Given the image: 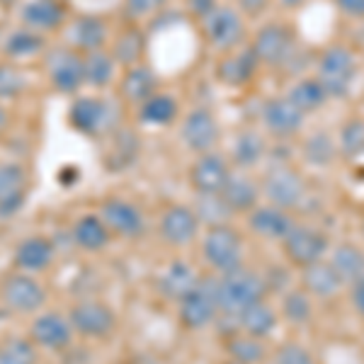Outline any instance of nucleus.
<instances>
[{
	"instance_id": "43",
	"label": "nucleus",
	"mask_w": 364,
	"mask_h": 364,
	"mask_svg": "<svg viewBox=\"0 0 364 364\" xmlns=\"http://www.w3.org/2000/svg\"><path fill=\"white\" fill-rule=\"evenodd\" d=\"M304 156H306V161L311 163V166L326 168L336 161L338 149L328 134H314V136L306 141V146H304Z\"/></svg>"
},
{
	"instance_id": "44",
	"label": "nucleus",
	"mask_w": 364,
	"mask_h": 364,
	"mask_svg": "<svg viewBox=\"0 0 364 364\" xmlns=\"http://www.w3.org/2000/svg\"><path fill=\"white\" fill-rule=\"evenodd\" d=\"M338 149L348 158H357L364 154V119H350L340 129Z\"/></svg>"
},
{
	"instance_id": "3",
	"label": "nucleus",
	"mask_w": 364,
	"mask_h": 364,
	"mask_svg": "<svg viewBox=\"0 0 364 364\" xmlns=\"http://www.w3.org/2000/svg\"><path fill=\"white\" fill-rule=\"evenodd\" d=\"M357 78V58L343 44H333L316 61V80L326 87L328 97H345Z\"/></svg>"
},
{
	"instance_id": "20",
	"label": "nucleus",
	"mask_w": 364,
	"mask_h": 364,
	"mask_svg": "<svg viewBox=\"0 0 364 364\" xmlns=\"http://www.w3.org/2000/svg\"><path fill=\"white\" fill-rule=\"evenodd\" d=\"M221 197L226 199V204L231 207L233 214L248 216L252 209L260 207L262 187H260V182L250 178L248 170H233L224 192H221Z\"/></svg>"
},
{
	"instance_id": "4",
	"label": "nucleus",
	"mask_w": 364,
	"mask_h": 364,
	"mask_svg": "<svg viewBox=\"0 0 364 364\" xmlns=\"http://www.w3.org/2000/svg\"><path fill=\"white\" fill-rule=\"evenodd\" d=\"M262 197L267 199V204H274L279 209L294 211L306 202V180L299 173L294 166H287V163H274L267 168L265 178L260 182Z\"/></svg>"
},
{
	"instance_id": "39",
	"label": "nucleus",
	"mask_w": 364,
	"mask_h": 364,
	"mask_svg": "<svg viewBox=\"0 0 364 364\" xmlns=\"http://www.w3.org/2000/svg\"><path fill=\"white\" fill-rule=\"evenodd\" d=\"M192 209H195L199 224H204L207 228L226 226V224H231V219L236 216L221 195H197V202Z\"/></svg>"
},
{
	"instance_id": "36",
	"label": "nucleus",
	"mask_w": 364,
	"mask_h": 364,
	"mask_svg": "<svg viewBox=\"0 0 364 364\" xmlns=\"http://www.w3.org/2000/svg\"><path fill=\"white\" fill-rule=\"evenodd\" d=\"M287 97H289L291 102H294L306 117L318 112V109H323L328 100H331V97H328V92H326V87H323L316 78H301L294 87H291Z\"/></svg>"
},
{
	"instance_id": "28",
	"label": "nucleus",
	"mask_w": 364,
	"mask_h": 364,
	"mask_svg": "<svg viewBox=\"0 0 364 364\" xmlns=\"http://www.w3.org/2000/svg\"><path fill=\"white\" fill-rule=\"evenodd\" d=\"M66 10L58 0H32L22 8V22L34 32H51L63 25Z\"/></svg>"
},
{
	"instance_id": "27",
	"label": "nucleus",
	"mask_w": 364,
	"mask_h": 364,
	"mask_svg": "<svg viewBox=\"0 0 364 364\" xmlns=\"http://www.w3.org/2000/svg\"><path fill=\"white\" fill-rule=\"evenodd\" d=\"M238 318V331L240 333H248V336H255V338H262L265 340L267 336H272L277 331V323H279V311L272 306V304L265 301H257L252 304L243 311Z\"/></svg>"
},
{
	"instance_id": "41",
	"label": "nucleus",
	"mask_w": 364,
	"mask_h": 364,
	"mask_svg": "<svg viewBox=\"0 0 364 364\" xmlns=\"http://www.w3.org/2000/svg\"><path fill=\"white\" fill-rule=\"evenodd\" d=\"M44 46V37L34 29H15L5 37L3 42V51L8 54L10 58H29L34 54H39Z\"/></svg>"
},
{
	"instance_id": "22",
	"label": "nucleus",
	"mask_w": 364,
	"mask_h": 364,
	"mask_svg": "<svg viewBox=\"0 0 364 364\" xmlns=\"http://www.w3.org/2000/svg\"><path fill=\"white\" fill-rule=\"evenodd\" d=\"M257 68H260V61H257L252 49L248 46V49H240V51L238 49L228 51L219 61V66H216V75L228 87H243L255 78Z\"/></svg>"
},
{
	"instance_id": "9",
	"label": "nucleus",
	"mask_w": 364,
	"mask_h": 364,
	"mask_svg": "<svg viewBox=\"0 0 364 364\" xmlns=\"http://www.w3.org/2000/svg\"><path fill=\"white\" fill-rule=\"evenodd\" d=\"M46 75L49 83L56 92L61 95H73L78 92L85 83V66H83V54L68 46L49 51L46 56Z\"/></svg>"
},
{
	"instance_id": "40",
	"label": "nucleus",
	"mask_w": 364,
	"mask_h": 364,
	"mask_svg": "<svg viewBox=\"0 0 364 364\" xmlns=\"http://www.w3.org/2000/svg\"><path fill=\"white\" fill-rule=\"evenodd\" d=\"M85 66V83L92 87H107L114 80V66L117 61L107 51H90L83 54Z\"/></svg>"
},
{
	"instance_id": "25",
	"label": "nucleus",
	"mask_w": 364,
	"mask_h": 364,
	"mask_svg": "<svg viewBox=\"0 0 364 364\" xmlns=\"http://www.w3.org/2000/svg\"><path fill=\"white\" fill-rule=\"evenodd\" d=\"M70 238H73V243L78 245L80 250L100 252L109 245V240H112V231H109L107 224L100 219V214H83L73 224Z\"/></svg>"
},
{
	"instance_id": "45",
	"label": "nucleus",
	"mask_w": 364,
	"mask_h": 364,
	"mask_svg": "<svg viewBox=\"0 0 364 364\" xmlns=\"http://www.w3.org/2000/svg\"><path fill=\"white\" fill-rule=\"evenodd\" d=\"M27 87L25 73L13 63H0V100L20 97Z\"/></svg>"
},
{
	"instance_id": "38",
	"label": "nucleus",
	"mask_w": 364,
	"mask_h": 364,
	"mask_svg": "<svg viewBox=\"0 0 364 364\" xmlns=\"http://www.w3.org/2000/svg\"><path fill=\"white\" fill-rule=\"evenodd\" d=\"M139 117L146 124L166 127L178 117V100L173 95H166V92H156L144 105H139Z\"/></svg>"
},
{
	"instance_id": "53",
	"label": "nucleus",
	"mask_w": 364,
	"mask_h": 364,
	"mask_svg": "<svg viewBox=\"0 0 364 364\" xmlns=\"http://www.w3.org/2000/svg\"><path fill=\"white\" fill-rule=\"evenodd\" d=\"M301 3H304V0H279V5H284V8H289V10L301 8Z\"/></svg>"
},
{
	"instance_id": "7",
	"label": "nucleus",
	"mask_w": 364,
	"mask_h": 364,
	"mask_svg": "<svg viewBox=\"0 0 364 364\" xmlns=\"http://www.w3.org/2000/svg\"><path fill=\"white\" fill-rule=\"evenodd\" d=\"M279 245H282V252H284L287 262L304 269L318 260H326V252L331 243H328L326 233L318 231L316 226L296 224L289 231V236L282 240Z\"/></svg>"
},
{
	"instance_id": "42",
	"label": "nucleus",
	"mask_w": 364,
	"mask_h": 364,
	"mask_svg": "<svg viewBox=\"0 0 364 364\" xmlns=\"http://www.w3.org/2000/svg\"><path fill=\"white\" fill-rule=\"evenodd\" d=\"M37 348L27 338H8L0 343V364H37Z\"/></svg>"
},
{
	"instance_id": "18",
	"label": "nucleus",
	"mask_w": 364,
	"mask_h": 364,
	"mask_svg": "<svg viewBox=\"0 0 364 364\" xmlns=\"http://www.w3.org/2000/svg\"><path fill=\"white\" fill-rule=\"evenodd\" d=\"M248 226L262 240H277V243H282L289 236L291 228L296 226V219L287 209H279L274 204H260V207H255L248 214Z\"/></svg>"
},
{
	"instance_id": "54",
	"label": "nucleus",
	"mask_w": 364,
	"mask_h": 364,
	"mask_svg": "<svg viewBox=\"0 0 364 364\" xmlns=\"http://www.w3.org/2000/svg\"><path fill=\"white\" fill-rule=\"evenodd\" d=\"M362 233H364V214H362Z\"/></svg>"
},
{
	"instance_id": "55",
	"label": "nucleus",
	"mask_w": 364,
	"mask_h": 364,
	"mask_svg": "<svg viewBox=\"0 0 364 364\" xmlns=\"http://www.w3.org/2000/svg\"><path fill=\"white\" fill-rule=\"evenodd\" d=\"M226 364H240V362H231V360H228V362H226Z\"/></svg>"
},
{
	"instance_id": "8",
	"label": "nucleus",
	"mask_w": 364,
	"mask_h": 364,
	"mask_svg": "<svg viewBox=\"0 0 364 364\" xmlns=\"http://www.w3.org/2000/svg\"><path fill=\"white\" fill-rule=\"evenodd\" d=\"M68 124L85 136L112 134L117 124V112L109 102L100 97H78L68 109Z\"/></svg>"
},
{
	"instance_id": "2",
	"label": "nucleus",
	"mask_w": 364,
	"mask_h": 364,
	"mask_svg": "<svg viewBox=\"0 0 364 364\" xmlns=\"http://www.w3.org/2000/svg\"><path fill=\"white\" fill-rule=\"evenodd\" d=\"M202 257L216 274H228L245 267V248L243 238L231 224L207 228L202 236Z\"/></svg>"
},
{
	"instance_id": "23",
	"label": "nucleus",
	"mask_w": 364,
	"mask_h": 364,
	"mask_svg": "<svg viewBox=\"0 0 364 364\" xmlns=\"http://www.w3.org/2000/svg\"><path fill=\"white\" fill-rule=\"evenodd\" d=\"M27 173L17 163H0V216H10L25 204Z\"/></svg>"
},
{
	"instance_id": "30",
	"label": "nucleus",
	"mask_w": 364,
	"mask_h": 364,
	"mask_svg": "<svg viewBox=\"0 0 364 364\" xmlns=\"http://www.w3.org/2000/svg\"><path fill=\"white\" fill-rule=\"evenodd\" d=\"M156 85H158V78L154 70L149 66H144V63H139V66H132L124 70L119 92L127 102L144 105L151 95H156Z\"/></svg>"
},
{
	"instance_id": "51",
	"label": "nucleus",
	"mask_w": 364,
	"mask_h": 364,
	"mask_svg": "<svg viewBox=\"0 0 364 364\" xmlns=\"http://www.w3.org/2000/svg\"><path fill=\"white\" fill-rule=\"evenodd\" d=\"M216 0H187V8H190V13L195 15V17H199V20H204L211 10L216 8Z\"/></svg>"
},
{
	"instance_id": "50",
	"label": "nucleus",
	"mask_w": 364,
	"mask_h": 364,
	"mask_svg": "<svg viewBox=\"0 0 364 364\" xmlns=\"http://www.w3.org/2000/svg\"><path fill=\"white\" fill-rule=\"evenodd\" d=\"M269 0H238V13L248 15V17H257L267 10Z\"/></svg>"
},
{
	"instance_id": "11",
	"label": "nucleus",
	"mask_w": 364,
	"mask_h": 364,
	"mask_svg": "<svg viewBox=\"0 0 364 364\" xmlns=\"http://www.w3.org/2000/svg\"><path fill=\"white\" fill-rule=\"evenodd\" d=\"M180 139H182V144H185V149L192 151V154H197V156L211 154L221 139V127L209 109L197 107L182 119Z\"/></svg>"
},
{
	"instance_id": "13",
	"label": "nucleus",
	"mask_w": 364,
	"mask_h": 364,
	"mask_svg": "<svg viewBox=\"0 0 364 364\" xmlns=\"http://www.w3.org/2000/svg\"><path fill=\"white\" fill-rule=\"evenodd\" d=\"M199 226L202 224H199L195 209L185 207V204H173L161 214L158 233L170 248H185L199 236Z\"/></svg>"
},
{
	"instance_id": "21",
	"label": "nucleus",
	"mask_w": 364,
	"mask_h": 364,
	"mask_svg": "<svg viewBox=\"0 0 364 364\" xmlns=\"http://www.w3.org/2000/svg\"><path fill=\"white\" fill-rule=\"evenodd\" d=\"M199 279L202 277H199L195 265H190V262H185V260H175V262H170L161 272V277H158V291H161V296L166 299V301L180 304L182 299L195 289Z\"/></svg>"
},
{
	"instance_id": "46",
	"label": "nucleus",
	"mask_w": 364,
	"mask_h": 364,
	"mask_svg": "<svg viewBox=\"0 0 364 364\" xmlns=\"http://www.w3.org/2000/svg\"><path fill=\"white\" fill-rule=\"evenodd\" d=\"M274 364H318L306 345L301 343H282L274 350Z\"/></svg>"
},
{
	"instance_id": "52",
	"label": "nucleus",
	"mask_w": 364,
	"mask_h": 364,
	"mask_svg": "<svg viewBox=\"0 0 364 364\" xmlns=\"http://www.w3.org/2000/svg\"><path fill=\"white\" fill-rule=\"evenodd\" d=\"M8 129V109L0 105V132H5Z\"/></svg>"
},
{
	"instance_id": "29",
	"label": "nucleus",
	"mask_w": 364,
	"mask_h": 364,
	"mask_svg": "<svg viewBox=\"0 0 364 364\" xmlns=\"http://www.w3.org/2000/svg\"><path fill=\"white\" fill-rule=\"evenodd\" d=\"M328 262L338 272V277L343 284L352 287L357 279L364 277V248L355 243H340L331 250Z\"/></svg>"
},
{
	"instance_id": "10",
	"label": "nucleus",
	"mask_w": 364,
	"mask_h": 364,
	"mask_svg": "<svg viewBox=\"0 0 364 364\" xmlns=\"http://www.w3.org/2000/svg\"><path fill=\"white\" fill-rule=\"evenodd\" d=\"M294 32L282 22H269L260 27L252 37V54L260 61V66H279L294 51Z\"/></svg>"
},
{
	"instance_id": "16",
	"label": "nucleus",
	"mask_w": 364,
	"mask_h": 364,
	"mask_svg": "<svg viewBox=\"0 0 364 364\" xmlns=\"http://www.w3.org/2000/svg\"><path fill=\"white\" fill-rule=\"evenodd\" d=\"M100 219L107 224L112 233L122 238H139L146 231V219L141 214V209L129 199L122 197H109L100 207Z\"/></svg>"
},
{
	"instance_id": "5",
	"label": "nucleus",
	"mask_w": 364,
	"mask_h": 364,
	"mask_svg": "<svg viewBox=\"0 0 364 364\" xmlns=\"http://www.w3.org/2000/svg\"><path fill=\"white\" fill-rule=\"evenodd\" d=\"M219 299H216V277H202L197 287L178 304L180 326L187 331H204L219 318Z\"/></svg>"
},
{
	"instance_id": "17",
	"label": "nucleus",
	"mask_w": 364,
	"mask_h": 364,
	"mask_svg": "<svg viewBox=\"0 0 364 364\" xmlns=\"http://www.w3.org/2000/svg\"><path fill=\"white\" fill-rule=\"evenodd\" d=\"M0 296L17 314H34L46 301L44 287L34 277H29V274H13V277L5 279Z\"/></svg>"
},
{
	"instance_id": "35",
	"label": "nucleus",
	"mask_w": 364,
	"mask_h": 364,
	"mask_svg": "<svg viewBox=\"0 0 364 364\" xmlns=\"http://www.w3.org/2000/svg\"><path fill=\"white\" fill-rule=\"evenodd\" d=\"M279 316L291 326H306L314 318V296L306 289H289L282 294Z\"/></svg>"
},
{
	"instance_id": "37",
	"label": "nucleus",
	"mask_w": 364,
	"mask_h": 364,
	"mask_svg": "<svg viewBox=\"0 0 364 364\" xmlns=\"http://www.w3.org/2000/svg\"><path fill=\"white\" fill-rule=\"evenodd\" d=\"M144 54H146V37L136 27H127L124 32L114 39L112 58L117 63H122V66H127V68L139 66Z\"/></svg>"
},
{
	"instance_id": "48",
	"label": "nucleus",
	"mask_w": 364,
	"mask_h": 364,
	"mask_svg": "<svg viewBox=\"0 0 364 364\" xmlns=\"http://www.w3.org/2000/svg\"><path fill=\"white\" fill-rule=\"evenodd\" d=\"M336 8L352 20H364V0H336Z\"/></svg>"
},
{
	"instance_id": "49",
	"label": "nucleus",
	"mask_w": 364,
	"mask_h": 364,
	"mask_svg": "<svg viewBox=\"0 0 364 364\" xmlns=\"http://www.w3.org/2000/svg\"><path fill=\"white\" fill-rule=\"evenodd\" d=\"M350 301H352V309H355V314L364 321V277L357 279L355 284L350 287Z\"/></svg>"
},
{
	"instance_id": "19",
	"label": "nucleus",
	"mask_w": 364,
	"mask_h": 364,
	"mask_svg": "<svg viewBox=\"0 0 364 364\" xmlns=\"http://www.w3.org/2000/svg\"><path fill=\"white\" fill-rule=\"evenodd\" d=\"M73 326L58 314L37 316L29 326V340L46 350H66L73 343Z\"/></svg>"
},
{
	"instance_id": "1",
	"label": "nucleus",
	"mask_w": 364,
	"mask_h": 364,
	"mask_svg": "<svg viewBox=\"0 0 364 364\" xmlns=\"http://www.w3.org/2000/svg\"><path fill=\"white\" fill-rule=\"evenodd\" d=\"M267 282L262 274L240 267L236 272L216 277V299H219V316H240L245 309L267 299Z\"/></svg>"
},
{
	"instance_id": "14",
	"label": "nucleus",
	"mask_w": 364,
	"mask_h": 364,
	"mask_svg": "<svg viewBox=\"0 0 364 364\" xmlns=\"http://www.w3.org/2000/svg\"><path fill=\"white\" fill-rule=\"evenodd\" d=\"M231 173L233 170L226 158L211 151V154L197 156L187 178H190V187L195 190V195H221Z\"/></svg>"
},
{
	"instance_id": "26",
	"label": "nucleus",
	"mask_w": 364,
	"mask_h": 364,
	"mask_svg": "<svg viewBox=\"0 0 364 364\" xmlns=\"http://www.w3.org/2000/svg\"><path fill=\"white\" fill-rule=\"evenodd\" d=\"M51 262H54V245L44 236H29L15 250V265L22 272H44Z\"/></svg>"
},
{
	"instance_id": "33",
	"label": "nucleus",
	"mask_w": 364,
	"mask_h": 364,
	"mask_svg": "<svg viewBox=\"0 0 364 364\" xmlns=\"http://www.w3.org/2000/svg\"><path fill=\"white\" fill-rule=\"evenodd\" d=\"M226 355L231 362L260 364V362H265V357H267L265 340L238 331V333H233V336L226 338Z\"/></svg>"
},
{
	"instance_id": "15",
	"label": "nucleus",
	"mask_w": 364,
	"mask_h": 364,
	"mask_svg": "<svg viewBox=\"0 0 364 364\" xmlns=\"http://www.w3.org/2000/svg\"><path fill=\"white\" fill-rule=\"evenodd\" d=\"M304 122H306V114H304L287 95L269 97L265 100V105H262V124H265L267 132L277 139L296 136L304 129Z\"/></svg>"
},
{
	"instance_id": "12",
	"label": "nucleus",
	"mask_w": 364,
	"mask_h": 364,
	"mask_svg": "<svg viewBox=\"0 0 364 364\" xmlns=\"http://www.w3.org/2000/svg\"><path fill=\"white\" fill-rule=\"evenodd\" d=\"M68 321L73 326V331L85 338H107L117 328V314L112 306L95 301V299L78 301L75 306H70Z\"/></svg>"
},
{
	"instance_id": "47",
	"label": "nucleus",
	"mask_w": 364,
	"mask_h": 364,
	"mask_svg": "<svg viewBox=\"0 0 364 364\" xmlns=\"http://www.w3.org/2000/svg\"><path fill=\"white\" fill-rule=\"evenodd\" d=\"M166 5V0H124V10L132 20H144V17L156 15Z\"/></svg>"
},
{
	"instance_id": "34",
	"label": "nucleus",
	"mask_w": 364,
	"mask_h": 364,
	"mask_svg": "<svg viewBox=\"0 0 364 364\" xmlns=\"http://www.w3.org/2000/svg\"><path fill=\"white\" fill-rule=\"evenodd\" d=\"M139 156V136L129 129H117L112 132V144H109V156H105V166L109 170H124L134 166Z\"/></svg>"
},
{
	"instance_id": "32",
	"label": "nucleus",
	"mask_w": 364,
	"mask_h": 364,
	"mask_svg": "<svg viewBox=\"0 0 364 364\" xmlns=\"http://www.w3.org/2000/svg\"><path fill=\"white\" fill-rule=\"evenodd\" d=\"M265 151H267L265 139L257 132H252V129H243V132L233 139L231 158L238 170H250L265 158Z\"/></svg>"
},
{
	"instance_id": "24",
	"label": "nucleus",
	"mask_w": 364,
	"mask_h": 364,
	"mask_svg": "<svg viewBox=\"0 0 364 364\" xmlns=\"http://www.w3.org/2000/svg\"><path fill=\"white\" fill-rule=\"evenodd\" d=\"M301 284L314 299H333L343 291V282L328 260H318L301 269Z\"/></svg>"
},
{
	"instance_id": "6",
	"label": "nucleus",
	"mask_w": 364,
	"mask_h": 364,
	"mask_svg": "<svg viewBox=\"0 0 364 364\" xmlns=\"http://www.w3.org/2000/svg\"><path fill=\"white\" fill-rule=\"evenodd\" d=\"M204 39L214 46L216 51H236L238 44L245 37V22L238 8H228V5H216L211 13L202 20Z\"/></svg>"
},
{
	"instance_id": "31",
	"label": "nucleus",
	"mask_w": 364,
	"mask_h": 364,
	"mask_svg": "<svg viewBox=\"0 0 364 364\" xmlns=\"http://www.w3.org/2000/svg\"><path fill=\"white\" fill-rule=\"evenodd\" d=\"M70 42H73L75 51H80V54L102 51L105 42H107V25L97 15L78 17L73 29H70Z\"/></svg>"
}]
</instances>
